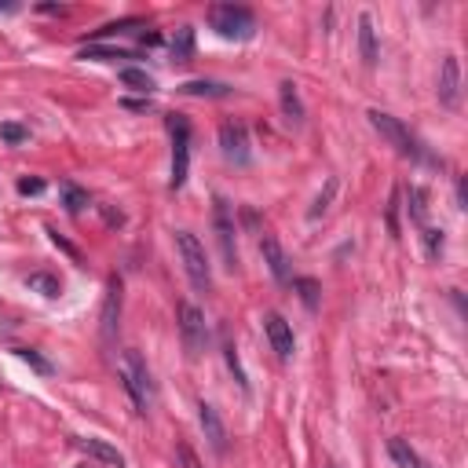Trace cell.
<instances>
[{
	"label": "cell",
	"instance_id": "obj_17",
	"mask_svg": "<svg viewBox=\"0 0 468 468\" xmlns=\"http://www.w3.org/2000/svg\"><path fill=\"white\" fill-rule=\"evenodd\" d=\"M278 99H282V114L289 125H300L304 121V106H300V95H297V85L293 80H282L278 85Z\"/></svg>",
	"mask_w": 468,
	"mask_h": 468
},
{
	"label": "cell",
	"instance_id": "obj_14",
	"mask_svg": "<svg viewBox=\"0 0 468 468\" xmlns=\"http://www.w3.org/2000/svg\"><path fill=\"white\" fill-rule=\"evenodd\" d=\"M80 443V450H85L88 458H95V461H103L106 468H125V454L114 446V443H106V439H99V435H88V439H77Z\"/></svg>",
	"mask_w": 468,
	"mask_h": 468
},
{
	"label": "cell",
	"instance_id": "obj_33",
	"mask_svg": "<svg viewBox=\"0 0 468 468\" xmlns=\"http://www.w3.org/2000/svg\"><path fill=\"white\" fill-rule=\"evenodd\" d=\"M48 234H52V241H55V246H59L62 253H70V256H73V260H80V253H77V249H73V246H70V241H66V238H62L59 231H52V227H48Z\"/></svg>",
	"mask_w": 468,
	"mask_h": 468
},
{
	"label": "cell",
	"instance_id": "obj_26",
	"mask_svg": "<svg viewBox=\"0 0 468 468\" xmlns=\"http://www.w3.org/2000/svg\"><path fill=\"white\" fill-rule=\"evenodd\" d=\"M223 359H227L231 374H234V381H238V388H241V392H249V377H246V369H241V362H238V348H234L231 341H223Z\"/></svg>",
	"mask_w": 468,
	"mask_h": 468
},
{
	"label": "cell",
	"instance_id": "obj_24",
	"mask_svg": "<svg viewBox=\"0 0 468 468\" xmlns=\"http://www.w3.org/2000/svg\"><path fill=\"white\" fill-rule=\"evenodd\" d=\"M336 187H341V183H336V176H329V180H326V190H322V194L315 198V205L308 208V220H318V216H326L329 201L336 198Z\"/></svg>",
	"mask_w": 468,
	"mask_h": 468
},
{
	"label": "cell",
	"instance_id": "obj_30",
	"mask_svg": "<svg viewBox=\"0 0 468 468\" xmlns=\"http://www.w3.org/2000/svg\"><path fill=\"white\" fill-rule=\"evenodd\" d=\"M293 289H300V300L308 304L311 311L318 308V282H315V278H297V282H293Z\"/></svg>",
	"mask_w": 468,
	"mask_h": 468
},
{
	"label": "cell",
	"instance_id": "obj_23",
	"mask_svg": "<svg viewBox=\"0 0 468 468\" xmlns=\"http://www.w3.org/2000/svg\"><path fill=\"white\" fill-rule=\"evenodd\" d=\"M121 80L128 88H136V92H143V95H150L154 88H157V80L147 73V70H136V66H125L121 70Z\"/></svg>",
	"mask_w": 468,
	"mask_h": 468
},
{
	"label": "cell",
	"instance_id": "obj_34",
	"mask_svg": "<svg viewBox=\"0 0 468 468\" xmlns=\"http://www.w3.org/2000/svg\"><path fill=\"white\" fill-rule=\"evenodd\" d=\"M399 190H395V194H392V205H388V227H392V234H399Z\"/></svg>",
	"mask_w": 468,
	"mask_h": 468
},
{
	"label": "cell",
	"instance_id": "obj_22",
	"mask_svg": "<svg viewBox=\"0 0 468 468\" xmlns=\"http://www.w3.org/2000/svg\"><path fill=\"white\" fill-rule=\"evenodd\" d=\"M80 59H95V62H118V59H136L125 48H106V44H88L80 48Z\"/></svg>",
	"mask_w": 468,
	"mask_h": 468
},
{
	"label": "cell",
	"instance_id": "obj_28",
	"mask_svg": "<svg viewBox=\"0 0 468 468\" xmlns=\"http://www.w3.org/2000/svg\"><path fill=\"white\" fill-rule=\"evenodd\" d=\"M15 355H19V359H22V362H29V366H34V369H37V374H44V377H48V374H52V362H48V359H44V355H37L34 348H15Z\"/></svg>",
	"mask_w": 468,
	"mask_h": 468
},
{
	"label": "cell",
	"instance_id": "obj_4",
	"mask_svg": "<svg viewBox=\"0 0 468 468\" xmlns=\"http://www.w3.org/2000/svg\"><path fill=\"white\" fill-rule=\"evenodd\" d=\"M366 118H369V125H374L377 132H381L384 139H388V143H392V147H395L402 157H410V161H432V157L425 154V147H421V143L413 139V132H410V128L402 125L399 118L384 114V110H369Z\"/></svg>",
	"mask_w": 468,
	"mask_h": 468
},
{
	"label": "cell",
	"instance_id": "obj_19",
	"mask_svg": "<svg viewBox=\"0 0 468 468\" xmlns=\"http://www.w3.org/2000/svg\"><path fill=\"white\" fill-rule=\"evenodd\" d=\"M388 454H392V461L399 465V468H425V461L417 458V450L406 443V439H388Z\"/></svg>",
	"mask_w": 468,
	"mask_h": 468
},
{
	"label": "cell",
	"instance_id": "obj_20",
	"mask_svg": "<svg viewBox=\"0 0 468 468\" xmlns=\"http://www.w3.org/2000/svg\"><path fill=\"white\" fill-rule=\"evenodd\" d=\"M26 285L34 289V293H41V297H48V300H55L59 293H62V282L55 278V274H48V271H34L26 278Z\"/></svg>",
	"mask_w": 468,
	"mask_h": 468
},
{
	"label": "cell",
	"instance_id": "obj_3",
	"mask_svg": "<svg viewBox=\"0 0 468 468\" xmlns=\"http://www.w3.org/2000/svg\"><path fill=\"white\" fill-rule=\"evenodd\" d=\"M176 249H180V260H183V271H187L190 285H194L198 293H208V289H213V271H208L205 246L190 231H176Z\"/></svg>",
	"mask_w": 468,
	"mask_h": 468
},
{
	"label": "cell",
	"instance_id": "obj_1",
	"mask_svg": "<svg viewBox=\"0 0 468 468\" xmlns=\"http://www.w3.org/2000/svg\"><path fill=\"white\" fill-rule=\"evenodd\" d=\"M121 388L128 392V399H132L136 413H147L150 402H154V384H150V369L147 362H143V355L128 348L121 355Z\"/></svg>",
	"mask_w": 468,
	"mask_h": 468
},
{
	"label": "cell",
	"instance_id": "obj_2",
	"mask_svg": "<svg viewBox=\"0 0 468 468\" xmlns=\"http://www.w3.org/2000/svg\"><path fill=\"white\" fill-rule=\"evenodd\" d=\"M208 26L227 41H249L256 34V15L241 4H213L208 8Z\"/></svg>",
	"mask_w": 468,
	"mask_h": 468
},
{
	"label": "cell",
	"instance_id": "obj_10",
	"mask_svg": "<svg viewBox=\"0 0 468 468\" xmlns=\"http://www.w3.org/2000/svg\"><path fill=\"white\" fill-rule=\"evenodd\" d=\"M435 95H439V103L446 110H458L461 106V62L458 55H446L443 66H439V88H435Z\"/></svg>",
	"mask_w": 468,
	"mask_h": 468
},
{
	"label": "cell",
	"instance_id": "obj_18",
	"mask_svg": "<svg viewBox=\"0 0 468 468\" xmlns=\"http://www.w3.org/2000/svg\"><path fill=\"white\" fill-rule=\"evenodd\" d=\"M406 208H410V220L417 227H428V190L425 187H410L406 190Z\"/></svg>",
	"mask_w": 468,
	"mask_h": 468
},
{
	"label": "cell",
	"instance_id": "obj_8",
	"mask_svg": "<svg viewBox=\"0 0 468 468\" xmlns=\"http://www.w3.org/2000/svg\"><path fill=\"white\" fill-rule=\"evenodd\" d=\"M220 150L231 165H249V132L241 121H223L220 125Z\"/></svg>",
	"mask_w": 468,
	"mask_h": 468
},
{
	"label": "cell",
	"instance_id": "obj_27",
	"mask_svg": "<svg viewBox=\"0 0 468 468\" xmlns=\"http://www.w3.org/2000/svg\"><path fill=\"white\" fill-rule=\"evenodd\" d=\"M421 241H425V253H428V260H439L443 256V231H435V227H421Z\"/></svg>",
	"mask_w": 468,
	"mask_h": 468
},
{
	"label": "cell",
	"instance_id": "obj_38",
	"mask_svg": "<svg viewBox=\"0 0 468 468\" xmlns=\"http://www.w3.org/2000/svg\"><path fill=\"white\" fill-rule=\"evenodd\" d=\"M11 8H15V4H0V11H11Z\"/></svg>",
	"mask_w": 468,
	"mask_h": 468
},
{
	"label": "cell",
	"instance_id": "obj_16",
	"mask_svg": "<svg viewBox=\"0 0 468 468\" xmlns=\"http://www.w3.org/2000/svg\"><path fill=\"white\" fill-rule=\"evenodd\" d=\"M180 92L198 95V99H227L231 85H223V80H187V85H180Z\"/></svg>",
	"mask_w": 468,
	"mask_h": 468
},
{
	"label": "cell",
	"instance_id": "obj_37",
	"mask_svg": "<svg viewBox=\"0 0 468 468\" xmlns=\"http://www.w3.org/2000/svg\"><path fill=\"white\" fill-rule=\"evenodd\" d=\"M458 201H461V208H465V201H468V194H465V180L458 183Z\"/></svg>",
	"mask_w": 468,
	"mask_h": 468
},
{
	"label": "cell",
	"instance_id": "obj_12",
	"mask_svg": "<svg viewBox=\"0 0 468 468\" xmlns=\"http://www.w3.org/2000/svg\"><path fill=\"white\" fill-rule=\"evenodd\" d=\"M198 421H201V432H205L208 446L223 458V454H227V425H223L220 410L213 406V402H198Z\"/></svg>",
	"mask_w": 468,
	"mask_h": 468
},
{
	"label": "cell",
	"instance_id": "obj_9",
	"mask_svg": "<svg viewBox=\"0 0 468 468\" xmlns=\"http://www.w3.org/2000/svg\"><path fill=\"white\" fill-rule=\"evenodd\" d=\"M121 278L114 274V278L106 282V300H103V315H99V333H103V344H114L118 336V326H121Z\"/></svg>",
	"mask_w": 468,
	"mask_h": 468
},
{
	"label": "cell",
	"instance_id": "obj_36",
	"mask_svg": "<svg viewBox=\"0 0 468 468\" xmlns=\"http://www.w3.org/2000/svg\"><path fill=\"white\" fill-rule=\"evenodd\" d=\"M143 44H150V48L161 44V34H143Z\"/></svg>",
	"mask_w": 468,
	"mask_h": 468
},
{
	"label": "cell",
	"instance_id": "obj_13",
	"mask_svg": "<svg viewBox=\"0 0 468 468\" xmlns=\"http://www.w3.org/2000/svg\"><path fill=\"white\" fill-rule=\"evenodd\" d=\"M260 253H264V264H267V271L274 274V282H289V256H285V249L278 246V238L274 234H260Z\"/></svg>",
	"mask_w": 468,
	"mask_h": 468
},
{
	"label": "cell",
	"instance_id": "obj_25",
	"mask_svg": "<svg viewBox=\"0 0 468 468\" xmlns=\"http://www.w3.org/2000/svg\"><path fill=\"white\" fill-rule=\"evenodd\" d=\"M62 205H66V213H80V208L88 205V190H80L77 183H62Z\"/></svg>",
	"mask_w": 468,
	"mask_h": 468
},
{
	"label": "cell",
	"instance_id": "obj_32",
	"mask_svg": "<svg viewBox=\"0 0 468 468\" xmlns=\"http://www.w3.org/2000/svg\"><path fill=\"white\" fill-rule=\"evenodd\" d=\"M143 26V19H121V22H110V26H103L95 37H114V34H128V29H139Z\"/></svg>",
	"mask_w": 468,
	"mask_h": 468
},
{
	"label": "cell",
	"instance_id": "obj_15",
	"mask_svg": "<svg viewBox=\"0 0 468 468\" xmlns=\"http://www.w3.org/2000/svg\"><path fill=\"white\" fill-rule=\"evenodd\" d=\"M359 55H362V66H369V70H374L377 59H381L377 29H374V19H369V15H359Z\"/></svg>",
	"mask_w": 468,
	"mask_h": 468
},
{
	"label": "cell",
	"instance_id": "obj_11",
	"mask_svg": "<svg viewBox=\"0 0 468 468\" xmlns=\"http://www.w3.org/2000/svg\"><path fill=\"white\" fill-rule=\"evenodd\" d=\"M264 329H267V341L274 348V355L285 362V359H293V351H297V336H293V326L278 315V311H271L264 318Z\"/></svg>",
	"mask_w": 468,
	"mask_h": 468
},
{
	"label": "cell",
	"instance_id": "obj_6",
	"mask_svg": "<svg viewBox=\"0 0 468 468\" xmlns=\"http://www.w3.org/2000/svg\"><path fill=\"white\" fill-rule=\"evenodd\" d=\"M176 322H180V336H183L187 355H190V359H198V355L208 348V322H205V315L190 300H180V308H176Z\"/></svg>",
	"mask_w": 468,
	"mask_h": 468
},
{
	"label": "cell",
	"instance_id": "obj_21",
	"mask_svg": "<svg viewBox=\"0 0 468 468\" xmlns=\"http://www.w3.org/2000/svg\"><path fill=\"white\" fill-rule=\"evenodd\" d=\"M172 59L176 62H190L194 59V29L190 26H180L172 37Z\"/></svg>",
	"mask_w": 468,
	"mask_h": 468
},
{
	"label": "cell",
	"instance_id": "obj_7",
	"mask_svg": "<svg viewBox=\"0 0 468 468\" xmlns=\"http://www.w3.org/2000/svg\"><path fill=\"white\" fill-rule=\"evenodd\" d=\"M213 227H216V246H220V256H223V267L231 274L238 271V246H234V216H231V205L227 198H216L213 201Z\"/></svg>",
	"mask_w": 468,
	"mask_h": 468
},
{
	"label": "cell",
	"instance_id": "obj_29",
	"mask_svg": "<svg viewBox=\"0 0 468 468\" xmlns=\"http://www.w3.org/2000/svg\"><path fill=\"white\" fill-rule=\"evenodd\" d=\"M176 458H180V468H205L201 458L194 454V446H190L187 439H176Z\"/></svg>",
	"mask_w": 468,
	"mask_h": 468
},
{
	"label": "cell",
	"instance_id": "obj_35",
	"mask_svg": "<svg viewBox=\"0 0 468 468\" xmlns=\"http://www.w3.org/2000/svg\"><path fill=\"white\" fill-rule=\"evenodd\" d=\"M44 180H19V194H41Z\"/></svg>",
	"mask_w": 468,
	"mask_h": 468
},
{
	"label": "cell",
	"instance_id": "obj_5",
	"mask_svg": "<svg viewBox=\"0 0 468 468\" xmlns=\"http://www.w3.org/2000/svg\"><path fill=\"white\" fill-rule=\"evenodd\" d=\"M169 136H172V180H169V190H180L187 183V169H190V121L183 114H169Z\"/></svg>",
	"mask_w": 468,
	"mask_h": 468
},
{
	"label": "cell",
	"instance_id": "obj_31",
	"mask_svg": "<svg viewBox=\"0 0 468 468\" xmlns=\"http://www.w3.org/2000/svg\"><path fill=\"white\" fill-rule=\"evenodd\" d=\"M0 136H4L11 147H19V143H26L29 139V128H22V125H15V121H4L0 125Z\"/></svg>",
	"mask_w": 468,
	"mask_h": 468
}]
</instances>
